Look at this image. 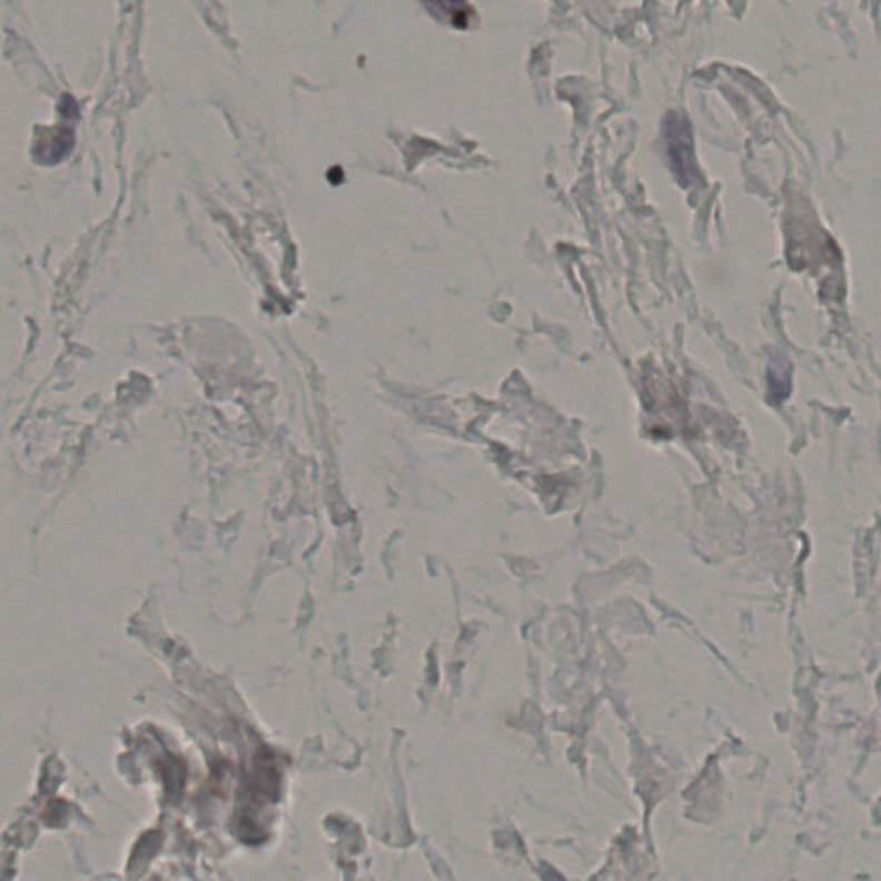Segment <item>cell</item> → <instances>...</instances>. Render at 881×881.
I'll use <instances>...</instances> for the list:
<instances>
[{"instance_id":"6da1fadb","label":"cell","mask_w":881,"mask_h":881,"mask_svg":"<svg viewBox=\"0 0 881 881\" xmlns=\"http://www.w3.org/2000/svg\"><path fill=\"white\" fill-rule=\"evenodd\" d=\"M665 141L673 171L682 179H687L692 169L691 130L679 116L670 115L666 119Z\"/></svg>"},{"instance_id":"7a4b0ae2","label":"cell","mask_w":881,"mask_h":881,"mask_svg":"<svg viewBox=\"0 0 881 881\" xmlns=\"http://www.w3.org/2000/svg\"><path fill=\"white\" fill-rule=\"evenodd\" d=\"M422 2L434 16L458 30H465L474 14L465 0H422Z\"/></svg>"}]
</instances>
